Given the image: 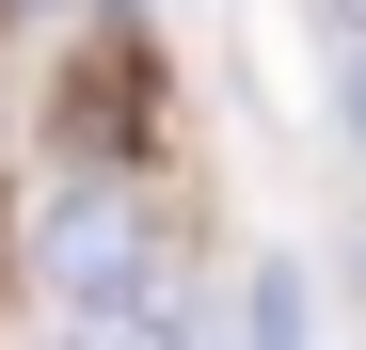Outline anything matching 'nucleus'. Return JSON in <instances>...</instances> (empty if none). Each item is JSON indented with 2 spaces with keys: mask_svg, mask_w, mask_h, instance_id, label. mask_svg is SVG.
I'll return each mask as SVG.
<instances>
[{
  "mask_svg": "<svg viewBox=\"0 0 366 350\" xmlns=\"http://www.w3.org/2000/svg\"><path fill=\"white\" fill-rule=\"evenodd\" d=\"M32 255H48V303L96 319V303H175V271H159V207L128 191V175H64L32 223Z\"/></svg>",
  "mask_w": 366,
  "mask_h": 350,
  "instance_id": "1",
  "label": "nucleus"
},
{
  "mask_svg": "<svg viewBox=\"0 0 366 350\" xmlns=\"http://www.w3.org/2000/svg\"><path fill=\"white\" fill-rule=\"evenodd\" d=\"M48 350H192V319H175V303H96V319H64Z\"/></svg>",
  "mask_w": 366,
  "mask_h": 350,
  "instance_id": "2",
  "label": "nucleus"
},
{
  "mask_svg": "<svg viewBox=\"0 0 366 350\" xmlns=\"http://www.w3.org/2000/svg\"><path fill=\"white\" fill-rule=\"evenodd\" d=\"M255 350H319V303H302V271H287V255L255 271Z\"/></svg>",
  "mask_w": 366,
  "mask_h": 350,
  "instance_id": "3",
  "label": "nucleus"
},
{
  "mask_svg": "<svg viewBox=\"0 0 366 350\" xmlns=\"http://www.w3.org/2000/svg\"><path fill=\"white\" fill-rule=\"evenodd\" d=\"M335 111H350V144H366V48H350V64H335Z\"/></svg>",
  "mask_w": 366,
  "mask_h": 350,
  "instance_id": "4",
  "label": "nucleus"
},
{
  "mask_svg": "<svg viewBox=\"0 0 366 350\" xmlns=\"http://www.w3.org/2000/svg\"><path fill=\"white\" fill-rule=\"evenodd\" d=\"M350 286H366V223H350Z\"/></svg>",
  "mask_w": 366,
  "mask_h": 350,
  "instance_id": "5",
  "label": "nucleus"
},
{
  "mask_svg": "<svg viewBox=\"0 0 366 350\" xmlns=\"http://www.w3.org/2000/svg\"><path fill=\"white\" fill-rule=\"evenodd\" d=\"M350 32H366V0H350Z\"/></svg>",
  "mask_w": 366,
  "mask_h": 350,
  "instance_id": "6",
  "label": "nucleus"
},
{
  "mask_svg": "<svg viewBox=\"0 0 366 350\" xmlns=\"http://www.w3.org/2000/svg\"><path fill=\"white\" fill-rule=\"evenodd\" d=\"M48 16H64V0H48Z\"/></svg>",
  "mask_w": 366,
  "mask_h": 350,
  "instance_id": "7",
  "label": "nucleus"
}]
</instances>
